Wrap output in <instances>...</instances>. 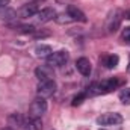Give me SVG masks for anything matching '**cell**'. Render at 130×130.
<instances>
[{"label":"cell","instance_id":"obj_1","mask_svg":"<svg viewBox=\"0 0 130 130\" xmlns=\"http://www.w3.org/2000/svg\"><path fill=\"white\" fill-rule=\"evenodd\" d=\"M47 110V101L42 97H36L29 106V117L30 118H41Z\"/></svg>","mask_w":130,"mask_h":130},{"label":"cell","instance_id":"obj_2","mask_svg":"<svg viewBox=\"0 0 130 130\" xmlns=\"http://www.w3.org/2000/svg\"><path fill=\"white\" fill-rule=\"evenodd\" d=\"M55 92H56V82H55V80L39 82V85H38V89H36V94H38V97L48 98V97H52Z\"/></svg>","mask_w":130,"mask_h":130},{"label":"cell","instance_id":"obj_3","mask_svg":"<svg viewBox=\"0 0 130 130\" xmlns=\"http://www.w3.org/2000/svg\"><path fill=\"white\" fill-rule=\"evenodd\" d=\"M67 62H68V53L64 52V50L53 52L47 58V65H50L52 68H55V67H64Z\"/></svg>","mask_w":130,"mask_h":130},{"label":"cell","instance_id":"obj_4","mask_svg":"<svg viewBox=\"0 0 130 130\" xmlns=\"http://www.w3.org/2000/svg\"><path fill=\"white\" fill-rule=\"evenodd\" d=\"M97 123L100 126H118L123 123V117L117 112L113 113H104L97 118Z\"/></svg>","mask_w":130,"mask_h":130},{"label":"cell","instance_id":"obj_5","mask_svg":"<svg viewBox=\"0 0 130 130\" xmlns=\"http://www.w3.org/2000/svg\"><path fill=\"white\" fill-rule=\"evenodd\" d=\"M35 76L38 77L39 82H47V80H53L55 73L50 65H41L35 70Z\"/></svg>","mask_w":130,"mask_h":130},{"label":"cell","instance_id":"obj_6","mask_svg":"<svg viewBox=\"0 0 130 130\" xmlns=\"http://www.w3.org/2000/svg\"><path fill=\"white\" fill-rule=\"evenodd\" d=\"M118 86H120V80H117V79H107V80H103V82L97 83L98 94H109L113 89H117Z\"/></svg>","mask_w":130,"mask_h":130},{"label":"cell","instance_id":"obj_7","mask_svg":"<svg viewBox=\"0 0 130 130\" xmlns=\"http://www.w3.org/2000/svg\"><path fill=\"white\" fill-rule=\"evenodd\" d=\"M35 17L39 23H47V21H52L53 18H56V11L53 8H44V9L38 11V14Z\"/></svg>","mask_w":130,"mask_h":130},{"label":"cell","instance_id":"obj_8","mask_svg":"<svg viewBox=\"0 0 130 130\" xmlns=\"http://www.w3.org/2000/svg\"><path fill=\"white\" fill-rule=\"evenodd\" d=\"M36 14H38V6H36L35 3H27V5L21 6V8H20V11H18V15H20L21 18L35 17Z\"/></svg>","mask_w":130,"mask_h":130},{"label":"cell","instance_id":"obj_9","mask_svg":"<svg viewBox=\"0 0 130 130\" xmlns=\"http://www.w3.org/2000/svg\"><path fill=\"white\" fill-rule=\"evenodd\" d=\"M76 68H77V71H79L80 74H83V76H89L91 71H92L91 62H89V59H86V58H80V59H77V62H76Z\"/></svg>","mask_w":130,"mask_h":130},{"label":"cell","instance_id":"obj_10","mask_svg":"<svg viewBox=\"0 0 130 130\" xmlns=\"http://www.w3.org/2000/svg\"><path fill=\"white\" fill-rule=\"evenodd\" d=\"M118 62H120V58L117 55H103L100 58V64L103 67H106V68H109V70L115 68L118 65Z\"/></svg>","mask_w":130,"mask_h":130},{"label":"cell","instance_id":"obj_11","mask_svg":"<svg viewBox=\"0 0 130 130\" xmlns=\"http://www.w3.org/2000/svg\"><path fill=\"white\" fill-rule=\"evenodd\" d=\"M67 12H68V15L71 17V20H76V21H82V23H86V15L77 8V6H73V5H70L68 6V9H67Z\"/></svg>","mask_w":130,"mask_h":130},{"label":"cell","instance_id":"obj_12","mask_svg":"<svg viewBox=\"0 0 130 130\" xmlns=\"http://www.w3.org/2000/svg\"><path fill=\"white\" fill-rule=\"evenodd\" d=\"M23 130H42V123H41V118H27L24 120L23 123Z\"/></svg>","mask_w":130,"mask_h":130},{"label":"cell","instance_id":"obj_13","mask_svg":"<svg viewBox=\"0 0 130 130\" xmlns=\"http://www.w3.org/2000/svg\"><path fill=\"white\" fill-rule=\"evenodd\" d=\"M120 21H121L120 11H113V12L109 15V24H107L109 32H115V30H117V27L120 26Z\"/></svg>","mask_w":130,"mask_h":130},{"label":"cell","instance_id":"obj_14","mask_svg":"<svg viewBox=\"0 0 130 130\" xmlns=\"http://www.w3.org/2000/svg\"><path fill=\"white\" fill-rule=\"evenodd\" d=\"M17 18V11L5 6V8H0V20H5V21H11V20H15Z\"/></svg>","mask_w":130,"mask_h":130},{"label":"cell","instance_id":"obj_15","mask_svg":"<svg viewBox=\"0 0 130 130\" xmlns=\"http://www.w3.org/2000/svg\"><path fill=\"white\" fill-rule=\"evenodd\" d=\"M35 53H36V56H38V58H45V59H47V58L53 53V50H52V47H50V45L41 44V45H36Z\"/></svg>","mask_w":130,"mask_h":130},{"label":"cell","instance_id":"obj_16","mask_svg":"<svg viewBox=\"0 0 130 130\" xmlns=\"http://www.w3.org/2000/svg\"><path fill=\"white\" fill-rule=\"evenodd\" d=\"M8 123H9V126H11V127H23L24 118H23L20 113H12V115H9Z\"/></svg>","mask_w":130,"mask_h":130},{"label":"cell","instance_id":"obj_17","mask_svg":"<svg viewBox=\"0 0 130 130\" xmlns=\"http://www.w3.org/2000/svg\"><path fill=\"white\" fill-rule=\"evenodd\" d=\"M120 100L123 104H130V88H124L120 92Z\"/></svg>","mask_w":130,"mask_h":130},{"label":"cell","instance_id":"obj_18","mask_svg":"<svg viewBox=\"0 0 130 130\" xmlns=\"http://www.w3.org/2000/svg\"><path fill=\"white\" fill-rule=\"evenodd\" d=\"M15 30H18L21 33H33L35 32V27L33 26H17Z\"/></svg>","mask_w":130,"mask_h":130},{"label":"cell","instance_id":"obj_19","mask_svg":"<svg viewBox=\"0 0 130 130\" xmlns=\"http://www.w3.org/2000/svg\"><path fill=\"white\" fill-rule=\"evenodd\" d=\"M85 97H86V94H79V95H76V97L73 98V106H80L82 103H83V100H85Z\"/></svg>","mask_w":130,"mask_h":130},{"label":"cell","instance_id":"obj_20","mask_svg":"<svg viewBox=\"0 0 130 130\" xmlns=\"http://www.w3.org/2000/svg\"><path fill=\"white\" fill-rule=\"evenodd\" d=\"M123 39L130 45V27H126V29L123 30Z\"/></svg>","mask_w":130,"mask_h":130},{"label":"cell","instance_id":"obj_21","mask_svg":"<svg viewBox=\"0 0 130 130\" xmlns=\"http://www.w3.org/2000/svg\"><path fill=\"white\" fill-rule=\"evenodd\" d=\"M8 3H9V0H0V8H5V6H8Z\"/></svg>","mask_w":130,"mask_h":130},{"label":"cell","instance_id":"obj_22","mask_svg":"<svg viewBox=\"0 0 130 130\" xmlns=\"http://www.w3.org/2000/svg\"><path fill=\"white\" fill-rule=\"evenodd\" d=\"M124 17H126L127 20H130V11H126V12H124Z\"/></svg>","mask_w":130,"mask_h":130},{"label":"cell","instance_id":"obj_23","mask_svg":"<svg viewBox=\"0 0 130 130\" xmlns=\"http://www.w3.org/2000/svg\"><path fill=\"white\" fill-rule=\"evenodd\" d=\"M30 2H33V3H38V2H42V0H30Z\"/></svg>","mask_w":130,"mask_h":130},{"label":"cell","instance_id":"obj_24","mask_svg":"<svg viewBox=\"0 0 130 130\" xmlns=\"http://www.w3.org/2000/svg\"><path fill=\"white\" fill-rule=\"evenodd\" d=\"M100 130H106V129H100Z\"/></svg>","mask_w":130,"mask_h":130},{"label":"cell","instance_id":"obj_25","mask_svg":"<svg viewBox=\"0 0 130 130\" xmlns=\"http://www.w3.org/2000/svg\"><path fill=\"white\" fill-rule=\"evenodd\" d=\"M129 70H130V64H129Z\"/></svg>","mask_w":130,"mask_h":130}]
</instances>
